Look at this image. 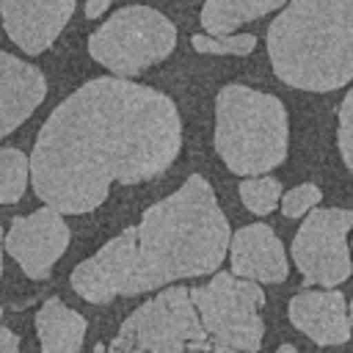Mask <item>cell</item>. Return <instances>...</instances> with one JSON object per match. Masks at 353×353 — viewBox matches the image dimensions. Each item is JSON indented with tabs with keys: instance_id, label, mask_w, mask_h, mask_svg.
Wrapping results in <instances>:
<instances>
[{
	"instance_id": "cell-8",
	"label": "cell",
	"mask_w": 353,
	"mask_h": 353,
	"mask_svg": "<svg viewBox=\"0 0 353 353\" xmlns=\"http://www.w3.org/2000/svg\"><path fill=\"white\" fill-rule=\"evenodd\" d=\"M350 229L353 210L345 207H314L303 215V223L292 237V262L298 265L306 284L334 290L350 279Z\"/></svg>"
},
{
	"instance_id": "cell-17",
	"label": "cell",
	"mask_w": 353,
	"mask_h": 353,
	"mask_svg": "<svg viewBox=\"0 0 353 353\" xmlns=\"http://www.w3.org/2000/svg\"><path fill=\"white\" fill-rule=\"evenodd\" d=\"M237 193H240V201H243V207L248 210V212H254V215H270L273 210H276V204H279V199H281V182L276 179V176H248V179H243L240 182V188H237Z\"/></svg>"
},
{
	"instance_id": "cell-4",
	"label": "cell",
	"mask_w": 353,
	"mask_h": 353,
	"mask_svg": "<svg viewBox=\"0 0 353 353\" xmlns=\"http://www.w3.org/2000/svg\"><path fill=\"white\" fill-rule=\"evenodd\" d=\"M215 154L237 176H259L287 160L290 119L276 94L229 83L215 97Z\"/></svg>"
},
{
	"instance_id": "cell-6",
	"label": "cell",
	"mask_w": 353,
	"mask_h": 353,
	"mask_svg": "<svg viewBox=\"0 0 353 353\" xmlns=\"http://www.w3.org/2000/svg\"><path fill=\"white\" fill-rule=\"evenodd\" d=\"M174 47L176 25L152 6H124L88 36V55L127 80L165 61Z\"/></svg>"
},
{
	"instance_id": "cell-23",
	"label": "cell",
	"mask_w": 353,
	"mask_h": 353,
	"mask_svg": "<svg viewBox=\"0 0 353 353\" xmlns=\"http://www.w3.org/2000/svg\"><path fill=\"white\" fill-rule=\"evenodd\" d=\"M276 353H298V350H295V347H292V345H281V347H279V350H276Z\"/></svg>"
},
{
	"instance_id": "cell-20",
	"label": "cell",
	"mask_w": 353,
	"mask_h": 353,
	"mask_svg": "<svg viewBox=\"0 0 353 353\" xmlns=\"http://www.w3.org/2000/svg\"><path fill=\"white\" fill-rule=\"evenodd\" d=\"M336 146H339L345 165L353 174V88L345 94L339 113H336Z\"/></svg>"
},
{
	"instance_id": "cell-2",
	"label": "cell",
	"mask_w": 353,
	"mask_h": 353,
	"mask_svg": "<svg viewBox=\"0 0 353 353\" xmlns=\"http://www.w3.org/2000/svg\"><path fill=\"white\" fill-rule=\"evenodd\" d=\"M229 237L232 229L212 185L193 174L171 196L146 207L135 226L83 259L69 284L88 303L163 290L215 273L226 259Z\"/></svg>"
},
{
	"instance_id": "cell-5",
	"label": "cell",
	"mask_w": 353,
	"mask_h": 353,
	"mask_svg": "<svg viewBox=\"0 0 353 353\" xmlns=\"http://www.w3.org/2000/svg\"><path fill=\"white\" fill-rule=\"evenodd\" d=\"M108 353H232L201 323L190 290L163 287L116 331Z\"/></svg>"
},
{
	"instance_id": "cell-21",
	"label": "cell",
	"mask_w": 353,
	"mask_h": 353,
	"mask_svg": "<svg viewBox=\"0 0 353 353\" xmlns=\"http://www.w3.org/2000/svg\"><path fill=\"white\" fill-rule=\"evenodd\" d=\"M0 353H19V336L6 325H0Z\"/></svg>"
},
{
	"instance_id": "cell-18",
	"label": "cell",
	"mask_w": 353,
	"mask_h": 353,
	"mask_svg": "<svg viewBox=\"0 0 353 353\" xmlns=\"http://www.w3.org/2000/svg\"><path fill=\"white\" fill-rule=\"evenodd\" d=\"M190 47L204 55H251L256 47L254 33H229V36H210V33H196L190 36Z\"/></svg>"
},
{
	"instance_id": "cell-26",
	"label": "cell",
	"mask_w": 353,
	"mask_h": 353,
	"mask_svg": "<svg viewBox=\"0 0 353 353\" xmlns=\"http://www.w3.org/2000/svg\"><path fill=\"white\" fill-rule=\"evenodd\" d=\"M94 353H105V350H102V347H99V345H97V347H94Z\"/></svg>"
},
{
	"instance_id": "cell-1",
	"label": "cell",
	"mask_w": 353,
	"mask_h": 353,
	"mask_svg": "<svg viewBox=\"0 0 353 353\" xmlns=\"http://www.w3.org/2000/svg\"><path fill=\"white\" fill-rule=\"evenodd\" d=\"M182 149L171 97L127 77H94L41 124L30 163L36 196L61 215L97 210L110 185L160 176Z\"/></svg>"
},
{
	"instance_id": "cell-3",
	"label": "cell",
	"mask_w": 353,
	"mask_h": 353,
	"mask_svg": "<svg viewBox=\"0 0 353 353\" xmlns=\"http://www.w3.org/2000/svg\"><path fill=\"white\" fill-rule=\"evenodd\" d=\"M273 74L301 91L353 80V0H287L268 28Z\"/></svg>"
},
{
	"instance_id": "cell-19",
	"label": "cell",
	"mask_w": 353,
	"mask_h": 353,
	"mask_svg": "<svg viewBox=\"0 0 353 353\" xmlns=\"http://www.w3.org/2000/svg\"><path fill=\"white\" fill-rule=\"evenodd\" d=\"M323 199V190L320 185L314 182H301L295 188H290L287 193H281L279 199V207H281V215L284 218H303L309 210H314Z\"/></svg>"
},
{
	"instance_id": "cell-15",
	"label": "cell",
	"mask_w": 353,
	"mask_h": 353,
	"mask_svg": "<svg viewBox=\"0 0 353 353\" xmlns=\"http://www.w3.org/2000/svg\"><path fill=\"white\" fill-rule=\"evenodd\" d=\"M287 0H204L199 22L210 36H229L240 25L254 22L276 8H281Z\"/></svg>"
},
{
	"instance_id": "cell-24",
	"label": "cell",
	"mask_w": 353,
	"mask_h": 353,
	"mask_svg": "<svg viewBox=\"0 0 353 353\" xmlns=\"http://www.w3.org/2000/svg\"><path fill=\"white\" fill-rule=\"evenodd\" d=\"M0 276H3V226H0Z\"/></svg>"
},
{
	"instance_id": "cell-14",
	"label": "cell",
	"mask_w": 353,
	"mask_h": 353,
	"mask_svg": "<svg viewBox=\"0 0 353 353\" xmlns=\"http://www.w3.org/2000/svg\"><path fill=\"white\" fill-rule=\"evenodd\" d=\"M88 320L61 298H47L36 312V336L41 353H80Z\"/></svg>"
},
{
	"instance_id": "cell-25",
	"label": "cell",
	"mask_w": 353,
	"mask_h": 353,
	"mask_svg": "<svg viewBox=\"0 0 353 353\" xmlns=\"http://www.w3.org/2000/svg\"><path fill=\"white\" fill-rule=\"evenodd\" d=\"M347 317H350V328H353V298H350V306H347Z\"/></svg>"
},
{
	"instance_id": "cell-16",
	"label": "cell",
	"mask_w": 353,
	"mask_h": 353,
	"mask_svg": "<svg viewBox=\"0 0 353 353\" xmlns=\"http://www.w3.org/2000/svg\"><path fill=\"white\" fill-rule=\"evenodd\" d=\"M30 182L28 154L14 146H0V204H17Z\"/></svg>"
},
{
	"instance_id": "cell-7",
	"label": "cell",
	"mask_w": 353,
	"mask_h": 353,
	"mask_svg": "<svg viewBox=\"0 0 353 353\" xmlns=\"http://www.w3.org/2000/svg\"><path fill=\"white\" fill-rule=\"evenodd\" d=\"M204 328L232 353H256L265 339V292L256 281L215 273L207 284L188 287Z\"/></svg>"
},
{
	"instance_id": "cell-9",
	"label": "cell",
	"mask_w": 353,
	"mask_h": 353,
	"mask_svg": "<svg viewBox=\"0 0 353 353\" xmlns=\"http://www.w3.org/2000/svg\"><path fill=\"white\" fill-rule=\"evenodd\" d=\"M69 248V226L63 215L52 207L33 210L28 215H17L11 229L3 234V251L22 268V273L33 281L50 276L52 265Z\"/></svg>"
},
{
	"instance_id": "cell-13",
	"label": "cell",
	"mask_w": 353,
	"mask_h": 353,
	"mask_svg": "<svg viewBox=\"0 0 353 353\" xmlns=\"http://www.w3.org/2000/svg\"><path fill=\"white\" fill-rule=\"evenodd\" d=\"M47 97V77L39 66L0 50V141L22 127Z\"/></svg>"
},
{
	"instance_id": "cell-12",
	"label": "cell",
	"mask_w": 353,
	"mask_h": 353,
	"mask_svg": "<svg viewBox=\"0 0 353 353\" xmlns=\"http://www.w3.org/2000/svg\"><path fill=\"white\" fill-rule=\"evenodd\" d=\"M287 317L314 345H345L353 331L345 295L336 290L295 292L287 303Z\"/></svg>"
},
{
	"instance_id": "cell-22",
	"label": "cell",
	"mask_w": 353,
	"mask_h": 353,
	"mask_svg": "<svg viewBox=\"0 0 353 353\" xmlns=\"http://www.w3.org/2000/svg\"><path fill=\"white\" fill-rule=\"evenodd\" d=\"M110 0H85V17L88 19H99L105 11H108Z\"/></svg>"
},
{
	"instance_id": "cell-11",
	"label": "cell",
	"mask_w": 353,
	"mask_h": 353,
	"mask_svg": "<svg viewBox=\"0 0 353 353\" xmlns=\"http://www.w3.org/2000/svg\"><path fill=\"white\" fill-rule=\"evenodd\" d=\"M229 265L232 276L256 284H281L290 273L284 245L268 223L240 226L229 237Z\"/></svg>"
},
{
	"instance_id": "cell-10",
	"label": "cell",
	"mask_w": 353,
	"mask_h": 353,
	"mask_svg": "<svg viewBox=\"0 0 353 353\" xmlns=\"http://www.w3.org/2000/svg\"><path fill=\"white\" fill-rule=\"evenodd\" d=\"M77 0H0V19L8 39L28 55H41L55 44Z\"/></svg>"
},
{
	"instance_id": "cell-27",
	"label": "cell",
	"mask_w": 353,
	"mask_h": 353,
	"mask_svg": "<svg viewBox=\"0 0 353 353\" xmlns=\"http://www.w3.org/2000/svg\"><path fill=\"white\" fill-rule=\"evenodd\" d=\"M350 248H353V240H350Z\"/></svg>"
}]
</instances>
